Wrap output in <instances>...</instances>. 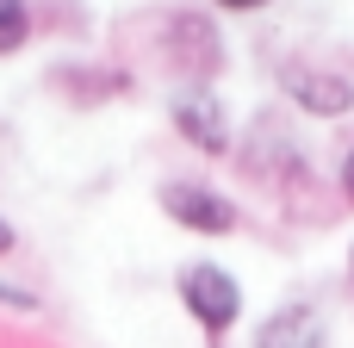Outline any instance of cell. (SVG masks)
Instances as JSON below:
<instances>
[{
    "mask_svg": "<svg viewBox=\"0 0 354 348\" xmlns=\"http://www.w3.org/2000/svg\"><path fill=\"white\" fill-rule=\"evenodd\" d=\"M174 293H180L187 318H193L205 336H230L236 318H243V286H236V274L218 268V262H187V268L174 274Z\"/></svg>",
    "mask_w": 354,
    "mask_h": 348,
    "instance_id": "1",
    "label": "cell"
},
{
    "mask_svg": "<svg viewBox=\"0 0 354 348\" xmlns=\"http://www.w3.org/2000/svg\"><path fill=\"white\" fill-rule=\"evenodd\" d=\"M280 93L305 118H348L354 112V75L324 62H280Z\"/></svg>",
    "mask_w": 354,
    "mask_h": 348,
    "instance_id": "2",
    "label": "cell"
},
{
    "mask_svg": "<svg viewBox=\"0 0 354 348\" xmlns=\"http://www.w3.org/2000/svg\"><path fill=\"white\" fill-rule=\"evenodd\" d=\"M156 199H162V212L180 230H199V237H230L236 230V205L218 187H205V181H162Z\"/></svg>",
    "mask_w": 354,
    "mask_h": 348,
    "instance_id": "3",
    "label": "cell"
},
{
    "mask_svg": "<svg viewBox=\"0 0 354 348\" xmlns=\"http://www.w3.org/2000/svg\"><path fill=\"white\" fill-rule=\"evenodd\" d=\"M255 348H330V318H324L317 305L292 299V305H280V311L261 318Z\"/></svg>",
    "mask_w": 354,
    "mask_h": 348,
    "instance_id": "4",
    "label": "cell"
},
{
    "mask_svg": "<svg viewBox=\"0 0 354 348\" xmlns=\"http://www.w3.org/2000/svg\"><path fill=\"white\" fill-rule=\"evenodd\" d=\"M168 112H174V131H180L199 156H224V149H230V112H224L212 93H180Z\"/></svg>",
    "mask_w": 354,
    "mask_h": 348,
    "instance_id": "5",
    "label": "cell"
},
{
    "mask_svg": "<svg viewBox=\"0 0 354 348\" xmlns=\"http://www.w3.org/2000/svg\"><path fill=\"white\" fill-rule=\"evenodd\" d=\"M25 37H31V12H25V0H0V56H12Z\"/></svg>",
    "mask_w": 354,
    "mask_h": 348,
    "instance_id": "6",
    "label": "cell"
},
{
    "mask_svg": "<svg viewBox=\"0 0 354 348\" xmlns=\"http://www.w3.org/2000/svg\"><path fill=\"white\" fill-rule=\"evenodd\" d=\"M336 187H342V199L354 205V143L342 149V168H336Z\"/></svg>",
    "mask_w": 354,
    "mask_h": 348,
    "instance_id": "7",
    "label": "cell"
},
{
    "mask_svg": "<svg viewBox=\"0 0 354 348\" xmlns=\"http://www.w3.org/2000/svg\"><path fill=\"white\" fill-rule=\"evenodd\" d=\"M0 305H12V311H31V293H19V286H0Z\"/></svg>",
    "mask_w": 354,
    "mask_h": 348,
    "instance_id": "8",
    "label": "cell"
},
{
    "mask_svg": "<svg viewBox=\"0 0 354 348\" xmlns=\"http://www.w3.org/2000/svg\"><path fill=\"white\" fill-rule=\"evenodd\" d=\"M224 12H255V6H268V0H218Z\"/></svg>",
    "mask_w": 354,
    "mask_h": 348,
    "instance_id": "9",
    "label": "cell"
},
{
    "mask_svg": "<svg viewBox=\"0 0 354 348\" xmlns=\"http://www.w3.org/2000/svg\"><path fill=\"white\" fill-rule=\"evenodd\" d=\"M6 249H12V224L0 218V255H6Z\"/></svg>",
    "mask_w": 354,
    "mask_h": 348,
    "instance_id": "10",
    "label": "cell"
},
{
    "mask_svg": "<svg viewBox=\"0 0 354 348\" xmlns=\"http://www.w3.org/2000/svg\"><path fill=\"white\" fill-rule=\"evenodd\" d=\"M348 280H354V243H348Z\"/></svg>",
    "mask_w": 354,
    "mask_h": 348,
    "instance_id": "11",
    "label": "cell"
}]
</instances>
